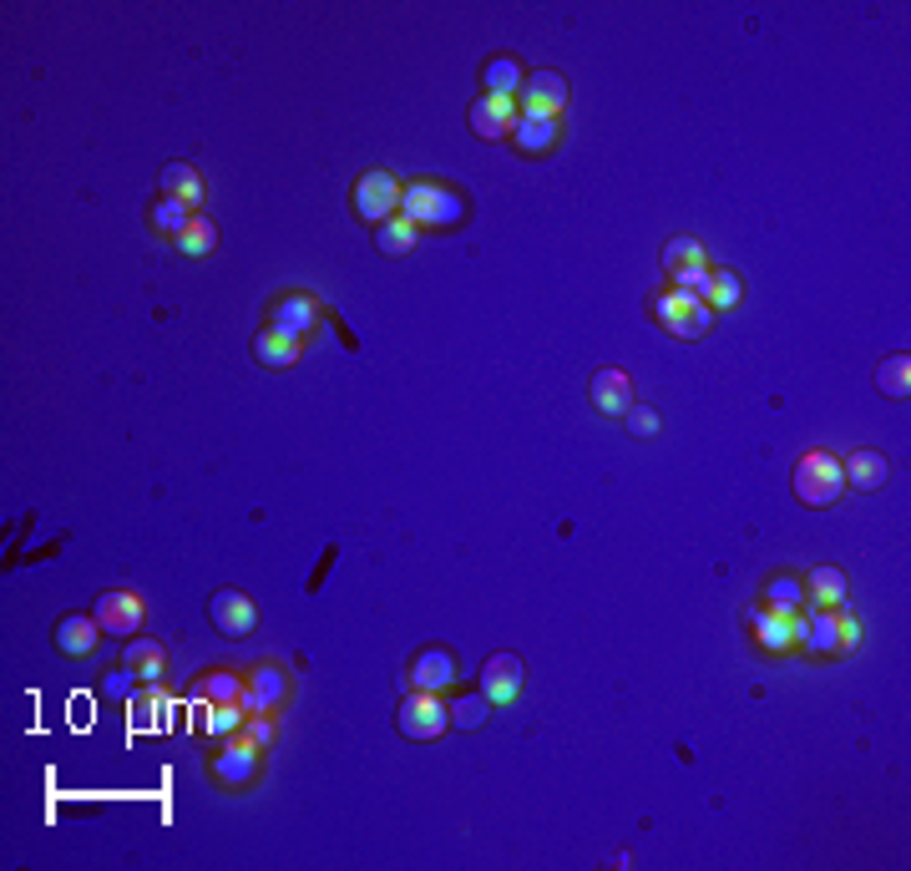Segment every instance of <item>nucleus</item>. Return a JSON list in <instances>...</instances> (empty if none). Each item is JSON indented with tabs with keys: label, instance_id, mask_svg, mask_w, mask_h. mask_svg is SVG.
<instances>
[{
	"label": "nucleus",
	"instance_id": "1",
	"mask_svg": "<svg viewBox=\"0 0 911 871\" xmlns=\"http://www.w3.org/2000/svg\"><path fill=\"white\" fill-rule=\"evenodd\" d=\"M400 218H410L415 228H451L466 218V199L446 183H410L400 193Z\"/></svg>",
	"mask_w": 911,
	"mask_h": 871
},
{
	"label": "nucleus",
	"instance_id": "2",
	"mask_svg": "<svg viewBox=\"0 0 911 871\" xmlns=\"http://www.w3.org/2000/svg\"><path fill=\"white\" fill-rule=\"evenodd\" d=\"M795 497L806 507H831L835 497L845 491V472L841 462H835L831 451H806L800 462H795Z\"/></svg>",
	"mask_w": 911,
	"mask_h": 871
},
{
	"label": "nucleus",
	"instance_id": "3",
	"mask_svg": "<svg viewBox=\"0 0 911 871\" xmlns=\"http://www.w3.org/2000/svg\"><path fill=\"white\" fill-rule=\"evenodd\" d=\"M663 274L674 279V290H694L704 299V284H709V253H704L699 238H669V249H663Z\"/></svg>",
	"mask_w": 911,
	"mask_h": 871
},
{
	"label": "nucleus",
	"instance_id": "4",
	"mask_svg": "<svg viewBox=\"0 0 911 871\" xmlns=\"http://www.w3.org/2000/svg\"><path fill=\"white\" fill-rule=\"evenodd\" d=\"M400 193H406V188H400L385 168L360 172V183H355V213L365 218V224H385V218H396V213H400Z\"/></svg>",
	"mask_w": 911,
	"mask_h": 871
},
{
	"label": "nucleus",
	"instance_id": "5",
	"mask_svg": "<svg viewBox=\"0 0 911 871\" xmlns=\"http://www.w3.org/2000/svg\"><path fill=\"white\" fill-rule=\"evenodd\" d=\"M451 729V710L441 704V694L431 689H410L400 704V735L406 739H436Z\"/></svg>",
	"mask_w": 911,
	"mask_h": 871
},
{
	"label": "nucleus",
	"instance_id": "6",
	"mask_svg": "<svg viewBox=\"0 0 911 871\" xmlns=\"http://www.w3.org/2000/svg\"><path fill=\"white\" fill-rule=\"evenodd\" d=\"M208 619L224 638H249L253 629H259V608H253L249 593H238V588H218V593L208 598Z\"/></svg>",
	"mask_w": 911,
	"mask_h": 871
},
{
	"label": "nucleus",
	"instance_id": "7",
	"mask_svg": "<svg viewBox=\"0 0 911 871\" xmlns=\"http://www.w3.org/2000/svg\"><path fill=\"white\" fill-rule=\"evenodd\" d=\"M284 700H289V674L278 669V664H259V669L243 674V694H238V704H243L249 714H274Z\"/></svg>",
	"mask_w": 911,
	"mask_h": 871
},
{
	"label": "nucleus",
	"instance_id": "8",
	"mask_svg": "<svg viewBox=\"0 0 911 871\" xmlns=\"http://www.w3.org/2000/svg\"><path fill=\"white\" fill-rule=\"evenodd\" d=\"M253 776H259V745L238 729V735H228V745L218 750V760H213V780L228 785V791H238V785H249Z\"/></svg>",
	"mask_w": 911,
	"mask_h": 871
},
{
	"label": "nucleus",
	"instance_id": "9",
	"mask_svg": "<svg viewBox=\"0 0 911 871\" xmlns=\"http://www.w3.org/2000/svg\"><path fill=\"white\" fill-rule=\"evenodd\" d=\"M147 608L137 593H127V588H112V593L96 598V623H102V634H117V638H137V629H143Z\"/></svg>",
	"mask_w": 911,
	"mask_h": 871
},
{
	"label": "nucleus",
	"instance_id": "10",
	"mask_svg": "<svg viewBox=\"0 0 911 871\" xmlns=\"http://www.w3.org/2000/svg\"><path fill=\"white\" fill-rule=\"evenodd\" d=\"M568 106V81L557 71H527L522 77V117H557Z\"/></svg>",
	"mask_w": 911,
	"mask_h": 871
},
{
	"label": "nucleus",
	"instance_id": "11",
	"mask_svg": "<svg viewBox=\"0 0 911 871\" xmlns=\"http://www.w3.org/2000/svg\"><path fill=\"white\" fill-rule=\"evenodd\" d=\"M516 102L512 97H476L471 112H466V122H471V133L481 137V143H502V137H512L516 127Z\"/></svg>",
	"mask_w": 911,
	"mask_h": 871
},
{
	"label": "nucleus",
	"instance_id": "12",
	"mask_svg": "<svg viewBox=\"0 0 911 871\" xmlns=\"http://www.w3.org/2000/svg\"><path fill=\"white\" fill-rule=\"evenodd\" d=\"M522 659L516 654H491L487 664H481V694H487L491 704H512L516 694H522Z\"/></svg>",
	"mask_w": 911,
	"mask_h": 871
},
{
	"label": "nucleus",
	"instance_id": "13",
	"mask_svg": "<svg viewBox=\"0 0 911 871\" xmlns=\"http://www.w3.org/2000/svg\"><path fill=\"white\" fill-rule=\"evenodd\" d=\"M269 325H274L278 335H294V340H304V335L319 325V304L309 299V294H278L274 309H269Z\"/></svg>",
	"mask_w": 911,
	"mask_h": 871
},
{
	"label": "nucleus",
	"instance_id": "14",
	"mask_svg": "<svg viewBox=\"0 0 911 871\" xmlns=\"http://www.w3.org/2000/svg\"><path fill=\"white\" fill-rule=\"evenodd\" d=\"M593 406L603 410V416H613V421L634 410V381H628V370H618V365L597 370L593 375Z\"/></svg>",
	"mask_w": 911,
	"mask_h": 871
},
{
	"label": "nucleus",
	"instance_id": "15",
	"mask_svg": "<svg viewBox=\"0 0 911 871\" xmlns=\"http://www.w3.org/2000/svg\"><path fill=\"white\" fill-rule=\"evenodd\" d=\"M410 685L431 689V694L451 689L456 685V654H451V648H421V654L410 659Z\"/></svg>",
	"mask_w": 911,
	"mask_h": 871
},
{
	"label": "nucleus",
	"instance_id": "16",
	"mask_svg": "<svg viewBox=\"0 0 911 871\" xmlns=\"http://www.w3.org/2000/svg\"><path fill=\"white\" fill-rule=\"evenodd\" d=\"M96 634H102L96 613H67V619L56 623V648L71 654V659H81V654H92L96 648Z\"/></svg>",
	"mask_w": 911,
	"mask_h": 871
},
{
	"label": "nucleus",
	"instance_id": "17",
	"mask_svg": "<svg viewBox=\"0 0 911 871\" xmlns=\"http://www.w3.org/2000/svg\"><path fill=\"white\" fill-rule=\"evenodd\" d=\"M841 472H845V487H856V491H876V487H886V476H891V462H886L881 451H856L851 462H841Z\"/></svg>",
	"mask_w": 911,
	"mask_h": 871
},
{
	"label": "nucleus",
	"instance_id": "18",
	"mask_svg": "<svg viewBox=\"0 0 911 871\" xmlns=\"http://www.w3.org/2000/svg\"><path fill=\"white\" fill-rule=\"evenodd\" d=\"M253 360L269 370H294L299 365V340H294V335H278L274 325H269V330L253 335Z\"/></svg>",
	"mask_w": 911,
	"mask_h": 871
},
{
	"label": "nucleus",
	"instance_id": "19",
	"mask_svg": "<svg viewBox=\"0 0 911 871\" xmlns=\"http://www.w3.org/2000/svg\"><path fill=\"white\" fill-rule=\"evenodd\" d=\"M158 188H162V199H178V203H203V178H198V168L193 162H168L162 168V178H158Z\"/></svg>",
	"mask_w": 911,
	"mask_h": 871
},
{
	"label": "nucleus",
	"instance_id": "20",
	"mask_svg": "<svg viewBox=\"0 0 911 871\" xmlns=\"http://www.w3.org/2000/svg\"><path fill=\"white\" fill-rule=\"evenodd\" d=\"M557 117H516V127H512V143L527 152V158H537V152H553L557 147Z\"/></svg>",
	"mask_w": 911,
	"mask_h": 871
},
{
	"label": "nucleus",
	"instance_id": "21",
	"mask_svg": "<svg viewBox=\"0 0 911 871\" xmlns=\"http://www.w3.org/2000/svg\"><path fill=\"white\" fill-rule=\"evenodd\" d=\"M122 664H127V669H137V679H143L147 689H158L168 654H162V644H152V638H127V654H122Z\"/></svg>",
	"mask_w": 911,
	"mask_h": 871
},
{
	"label": "nucleus",
	"instance_id": "22",
	"mask_svg": "<svg viewBox=\"0 0 911 871\" xmlns=\"http://www.w3.org/2000/svg\"><path fill=\"white\" fill-rule=\"evenodd\" d=\"M806 654H816V659H831V654H841V634H835V608H810V629H806Z\"/></svg>",
	"mask_w": 911,
	"mask_h": 871
},
{
	"label": "nucleus",
	"instance_id": "23",
	"mask_svg": "<svg viewBox=\"0 0 911 871\" xmlns=\"http://www.w3.org/2000/svg\"><path fill=\"white\" fill-rule=\"evenodd\" d=\"M754 638L765 654H790L795 638H790V619L785 613H770V608H754Z\"/></svg>",
	"mask_w": 911,
	"mask_h": 871
},
{
	"label": "nucleus",
	"instance_id": "24",
	"mask_svg": "<svg viewBox=\"0 0 911 871\" xmlns=\"http://www.w3.org/2000/svg\"><path fill=\"white\" fill-rule=\"evenodd\" d=\"M744 299V284L735 269H709V284H704V304H709L714 315L719 309H735V304Z\"/></svg>",
	"mask_w": 911,
	"mask_h": 871
},
{
	"label": "nucleus",
	"instance_id": "25",
	"mask_svg": "<svg viewBox=\"0 0 911 871\" xmlns=\"http://www.w3.org/2000/svg\"><path fill=\"white\" fill-rule=\"evenodd\" d=\"M800 603H806V582L795 578V573H779V578L765 582V608L770 613H785V619H790Z\"/></svg>",
	"mask_w": 911,
	"mask_h": 871
},
{
	"label": "nucleus",
	"instance_id": "26",
	"mask_svg": "<svg viewBox=\"0 0 911 871\" xmlns=\"http://www.w3.org/2000/svg\"><path fill=\"white\" fill-rule=\"evenodd\" d=\"M522 77H527V71L516 67L512 56H491L487 67H481V81H487V97H512V92H522Z\"/></svg>",
	"mask_w": 911,
	"mask_h": 871
},
{
	"label": "nucleus",
	"instance_id": "27",
	"mask_svg": "<svg viewBox=\"0 0 911 871\" xmlns=\"http://www.w3.org/2000/svg\"><path fill=\"white\" fill-rule=\"evenodd\" d=\"M415 224L410 218H385V224H375V249L380 253H390V259H400V253H410L415 249Z\"/></svg>",
	"mask_w": 911,
	"mask_h": 871
},
{
	"label": "nucleus",
	"instance_id": "28",
	"mask_svg": "<svg viewBox=\"0 0 911 871\" xmlns=\"http://www.w3.org/2000/svg\"><path fill=\"white\" fill-rule=\"evenodd\" d=\"M806 593L816 608H841L845 603V573L841 568H816L806 582Z\"/></svg>",
	"mask_w": 911,
	"mask_h": 871
},
{
	"label": "nucleus",
	"instance_id": "29",
	"mask_svg": "<svg viewBox=\"0 0 911 871\" xmlns=\"http://www.w3.org/2000/svg\"><path fill=\"white\" fill-rule=\"evenodd\" d=\"M198 694L208 704H234L238 694H243V674H234V669H208L198 679Z\"/></svg>",
	"mask_w": 911,
	"mask_h": 871
},
{
	"label": "nucleus",
	"instance_id": "30",
	"mask_svg": "<svg viewBox=\"0 0 911 871\" xmlns=\"http://www.w3.org/2000/svg\"><path fill=\"white\" fill-rule=\"evenodd\" d=\"M876 385H881V396L901 400L911 391V355L901 350V355H886L881 370H876Z\"/></svg>",
	"mask_w": 911,
	"mask_h": 871
},
{
	"label": "nucleus",
	"instance_id": "31",
	"mask_svg": "<svg viewBox=\"0 0 911 871\" xmlns=\"http://www.w3.org/2000/svg\"><path fill=\"white\" fill-rule=\"evenodd\" d=\"M172 244H178L183 253H193V259H203V253L218 249V228H213V218H198V213H193V224L172 238Z\"/></svg>",
	"mask_w": 911,
	"mask_h": 871
},
{
	"label": "nucleus",
	"instance_id": "32",
	"mask_svg": "<svg viewBox=\"0 0 911 871\" xmlns=\"http://www.w3.org/2000/svg\"><path fill=\"white\" fill-rule=\"evenodd\" d=\"M243 720H249V710L243 704H208V714H203V729L208 735H218V739H228V735H238L243 729Z\"/></svg>",
	"mask_w": 911,
	"mask_h": 871
},
{
	"label": "nucleus",
	"instance_id": "33",
	"mask_svg": "<svg viewBox=\"0 0 911 871\" xmlns=\"http://www.w3.org/2000/svg\"><path fill=\"white\" fill-rule=\"evenodd\" d=\"M491 720V700L487 694H462V700L451 704V725L456 729H481Z\"/></svg>",
	"mask_w": 911,
	"mask_h": 871
},
{
	"label": "nucleus",
	"instance_id": "34",
	"mask_svg": "<svg viewBox=\"0 0 911 871\" xmlns=\"http://www.w3.org/2000/svg\"><path fill=\"white\" fill-rule=\"evenodd\" d=\"M193 224V208H187V203H178V199H158L152 203V228H158V234H183V228Z\"/></svg>",
	"mask_w": 911,
	"mask_h": 871
},
{
	"label": "nucleus",
	"instance_id": "35",
	"mask_svg": "<svg viewBox=\"0 0 911 871\" xmlns=\"http://www.w3.org/2000/svg\"><path fill=\"white\" fill-rule=\"evenodd\" d=\"M663 330L679 335V340H699V335L714 330V309H709V304H694V309H684L679 319H669Z\"/></svg>",
	"mask_w": 911,
	"mask_h": 871
},
{
	"label": "nucleus",
	"instance_id": "36",
	"mask_svg": "<svg viewBox=\"0 0 911 871\" xmlns=\"http://www.w3.org/2000/svg\"><path fill=\"white\" fill-rule=\"evenodd\" d=\"M137 685H143V679H137V669H127V664H122V669L106 674L102 694H106V700H127V704H133L137 700Z\"/></svg>",
	"mask_w": 911,
	"mask_h": 871
},
{
	"label": "nucleus",
	"instance_id": "37",
	"mask_svg": "<svg viewBox=\"0 0 911 871\" xmlns=\"http://www.w3.org/2000/svg\"><path fill=\"white\" fill-rule=\"evenodd\" d=\"M623 421H628V431L638 436V441H648V436H659L663 431V421H659V410H648V406H638L634 400V410H628V416H623Z\"/></svg>",
	"mask_w": 911,
	"mask_h": 871
},
{
	"label": "nucleus",
	"instance_id": "38",
	"mask_svg": "<svg viewBox=\"0 0 911 871\" xmlns=\"http://www.w3.org/2000/svg\"><path fill=\"white\" fill-rule=\"evenodd\" d=\"M243 735H249L259 750H269L278 729H274V720H269V714H249V720H243Z\"/></svg>",
	"mask_w": 911,
	"mask_h": 871
},
{
	"label": "nucleus",
	"instance_id": "39",
	"mask_svg": "<svg viewBox=\"0 0 911 871\" xmlns=\"http://www.w3.org/2000/svg\"><path fill=\"white\" fill-rule=\"evenodd\" d=\"M835 634H841V654L861 648V623L851 619V613H835Z\"/></svg>",
	"mask_w": 911,
	"mask_h": 871
}]
</instances>
